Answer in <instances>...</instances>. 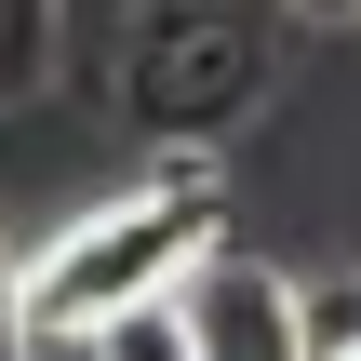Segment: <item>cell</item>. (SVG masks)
<instances>
[{
  "mask_svg": "<svg viewBox=\"0 0 361 361\" xmlns=\"http://www.w3.org/2000/svg\"><path fill=\"white\" fill-rule=\"evenodd\" d=\"M214 255V201L201 174H161V188H121L94 214H67L40 255H27V322H40V361H80L121 308H161L188 295V268Z\"/></svg>",
  "mask_w": 361,
  "mask_h": 361,
  "instance_id": "1",
  "label": "cell"
},
{
  "mask_svg": "<svg viewBox=\"0 0 361 361\" xmlns=\"http://www.w3.org/2000/svg\"><path fill=\"white\" fill-rule=\"evenodd\" d=\"M188 335H201V361H308V281L214 241L188 268Z\"/></svg>",
  "mask_w": 361,
  "mask_h": 361,
  "instance_id": "2",
  "label": "cell"
},
{
  "mask_svg": "<svg viewBox=\"0 0 361 361\" xmlns=\"http://www.w3.org/2000/svg\"><path fill=\"white\" fill-rule=\"evenodd\" d=\"M80 361H201V335H188V295H161V308H121V322H107Z\"/></svg>",
  "mask_w": 361,
  "mask_h": 361,
  "instance_id": "3",
  "label": "cell"
},
{
  "mask_svg": "<svg viewBox=\"0 0 361 361\" xmlns=\"http://www.w3.org/2000/svg\"><path fill=\"white\" fill-rule=\"evenodd\" d=\"M0 361H40V322H27V255L0 228Z\"/></svg>",
  "mask_w": 361,
  "mask_h": 361,
  "instance_id": "4",
  "label": "cell"
},
{
  "mask_svg": "<svg viewBox=\"0 0 361 361\" xmlns=\"http://www.w3.org/2000/svg\"><path fill=\"white\" fill-rule=\"evenodd\" d=\"M40 67V0H0V94Z\"/></svg>",
  "mask_w": 361,
  "mask_h": 361,
  "instance_id": "5",
  "label": "cell"
},
{
  "mask_svg": "<svg viewBox=\"0 0 361 361\" xmlns=\"http://www.w3.org/2000/svg\"><path fill=\"white\" fill-rule=\"evenodd\" d=\"M295 13H361V0H295Z\"/></svg>",
  "mask_w": 361,
  "mask_h": 361,
  "instance_id": "6",
  "label": "cell"
},
{
  "mask_svg": "<svg viewBox=\"0 0 361 361\" xmlns=\"http://www.w3.org/2000/svg\"><path fill=\"white\" fill-rule=\"evenodd\" d=\"M348 361H361V348H348Z\"/></svg>",
  "mask_w": 361,
  "mask_h": 361,
  "instance_id": "7",
  "label": "cell"
}]
</instances>
